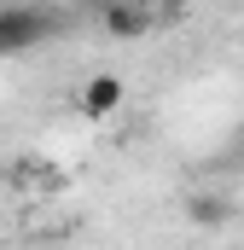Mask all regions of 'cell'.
I'll use <instances>...</instances> for the list:
<instances>
[{
  "mask_svg": "<svg viewBox=\"0 0 244 250\" xmlns=\"http://www.w3.org/2000/svg\"><path fill=\"white\" fill-rule=\"evenodd\" d=\"M59 29H64V12H53V6H0V59L29 53V47L53 41Z\"/></svg>",
  "mask_w": 244,
  "mask_h": 250,
  "instance_id": "cell-1",
  "label": "cell"
},
{
  "mask_svg": "<svg viewBox=\"0 0 244 250\" xmlns=\"http://www.w3.org/2000/svg\"><path fill=\"white\" fill-rule=\"evenodd\" d=\"M186 221H192L198 233H215V227L233 221V204H227L221 192H192V198H186Z\"/></svg>",
  "mask_w": 244,
  "mask_h": 250,
  "instance_id": "cell-4",
  "label": "cell"
},
{
  "mask_svg": "<svg viewBox=\"0 0 244 250\" xmlns=\"http://www.w3.org/2000/svg\"><path fill=\"white\" fill-rule=\"evenodd\" d=\"M151 23H157V12L140 6V0H122V6L111 0V6H99V29H105L111 41H140Z\"/></svg>",
  "mask_w": 244,
  "mask_h": 250,
  "instance_id": "cell-3",
  "label": "cell"
},
{
  "mask_svg": "<svg viewBox=\"0 0 244 250\" xmlns=\"http://www.w3.org/2000/svg\"><path fill=\"white\" fill-rule=\"evenodd\" d=\"M122 99H128V87H122L117 70H93V76L76 87V105H81L87 123H111V117L122 111Z\"/></svg>",
  "mask_w": 244,
  "mask_h": 250,
  "instance_id": "cell-2",
  "label": "cell"
}]
</instances>
